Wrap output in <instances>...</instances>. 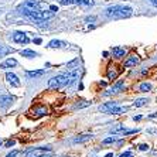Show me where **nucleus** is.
Here are the masks:
<instances>
[{"label": "nucleus", "instance_id": "nucleus-1", "mask_svg": "<svg viewBox=\"0 0 157 157\" xmlns=\"http://www.w3.org/2000/svg\"><path fill=\"white\" fill-rule=\"evenodd\" d=\"M45 7V3H43V2H37V0H27V2H24L23 4H20L18 6V13H21L23 16H26V17H29L33 11H37V10H41V9Z\"/></svg>", "mask_w": 157, "mask_h": 157}, {"label": "nucleus", "instance_id": "nucleus-2", "mask_svg": "<svg viewBox=\"0 0 157 157\" xmlns=\"http://www.w3.org/2000/svg\"><path fill=\"white\" fill-rule=\"evenodd\" d=\"M68 75H57V77H52L51 79L48 81V86L51 89H59V88H64L68 85Z\"/></svg>", "mask_w": 157, "mask_h": 157}, {"label": "nucleus", "instance_id": "nucleus-3", "mask_svg": "<svg viewBox=\"0 0 157 157\" xmlns=\"http://www.w3.org/2000/svg\"><path fill=\"white\" fill-rule=\"evenodd\" d=\"M51 151V147L47 146V147H37V149L30 150L29 153L26 154V157H38L41 154H45V153H50Z\"/></svg>", "mask_w": 157, "mask_h": 157}, {"label": "nucleus", "instance_id": "nucleus-4", "mask_svg": "<svg viewBox=\"0 0 157 157\" xmlns=\"http://www.w3.org/2000/svg\"><path fill=\"white\" fill-rule=\"evenodd\" d=\"M123 88H124V82H123V81H117V82H115V84L112 85V88H110L109 91L105 92V95L109 96V95H113V94H117V92H121Z\"/></svg>", "mask_w": 157, "mask_h": 157}, {"label": "nucleus", "instance_id": "nucleus-5", "mask_svg": "<svg viewBox=\"0 0 157 157\" xmlns=\"http://www.w3.org/2000/svg\"><path fill=\"white\" fill-rule=\"evenodd\" d=\"M13 40L18 44H27L30 41L29 37H27V34L21 33V31H16V33H13Z\"/></svg>", "mask_w": 157, "mask_h": 157}, {"label": "nucleus", "instance_id": "nucleus-6", "mask_svg": "<svg viewBox=\"0 0 157 157\" xmlns=\"http://www.w3.org/2000/svg\"><path fill=\"white\" fill-rule=\"evenodd\" d=\"M116 106H119V102H108V103H103V105L99 106V110L101 112H103V113H110L112 110L116 108Z\"/></svg>", "mask_w": 157, "mask_h": 157}, {"label": "nucleus", "instance_id": "nucleus-7", "mask_svg": "<svg viewBox=\"0 0 157 157\" xmlns=\"http://www.w3.org/2000/svg\"><path fill=\"white\" fill-rule=\"evenodd\" d=\"M13 102H14V98L11 95H2L0 96V108H3V109L9 108Z\"/></svg>", "mask_w": 157, "mask_h": 157}, {"label": "nucleus", "instance_id": "nucleus-8", "mask_svg": "<svg viewBox=\"0 0 157 157\" xmlns=\"http://www.w3.org/2000/svg\"><path fill=\"white\" fill-rule=\"evenodd\" d=\"M6 81H7L11 86H16V88L20 86V79H18L17 75H14L13 72H7V74H6Z\"/></svg>", "mask_w": 157, "mask_h": 157}, {"label": "nucleus", "instance_id": "nucleus-9", "mask_svg": "<svg viewBox=\"0 0 157 157\" xmlns=\"http://www.w3.org/2000/svg\"><path fill=\"white\" fill-rule=\"evenodd\" d=\"M132 13H133V10H132V7H123V6H121V9L117 10L116 16L115 17H130Z\"/></svg>", "mask_w": 157, "mask_h": 157}, {"label": "nucleus", "instance_id": "nucleus-10", "mask_svg": "<svg viewBox=\"0 0 157 157\" xmlns=\"http://www.w3.org/2000/svg\"><path fill=\"white\" fill-rule=\"evenodd\" d=\"M33 113H34V117H41L48 113V109L45 106H36L33 109Z\"/></svg>", "mask_w": 157, "mask_h": 157}, {"label": "nucleus", "instance_id": "nucleus-11", "mask_svg": "<svg viewBox=\"0 0 157 157\" xmlns=\"http://www.w3.org/2000/svg\"><path fill=\"white\" fill-rule=\"evenodd\" d=\"M17 65V61H16L14 58H7L4 62H2L0 64V68L2 70H7V68H13V67Z\"/></svg>", "mask_w": 157, "mask_h": 157}, {"label": "nucleus", "instance_id": "nucleus-12", "mask_svg": "<svg viewBox=\"0 0 157 157\" xmlns=\"http://www.w3.org/2000/svg\"><path fill=\"white\" fill-rule=\"evenodd\" d=\"M139 57H137V55H135V57H130V58L129 59H126V61H124V67H126V68H130V67H136L137 65V64H139Z\"/></svg>", "mask_w": 157, "mask_h": 157}, {"label": "nucleus", "instance_id": "nucleus-13", "mask_svg": "<svg viewBox=\"0 0 157 157\" xmlns=\"http://www.w3.org/2000/svg\"><path fill=\"white\" fill-rule=\"evenodd\" d=\"M65 47H67V43L59 40H52L48 43V48H65Z\"/></svg>", "mask_w": 157, "mask_h": 157}, {"label": "nucleus", "instance_id": "nucleus-14", "mask_svg": "<svg viewBox=\"0 0 157 157\" xmlns=\"http://www.w3.org/2000/svg\"><path fill=\"white\" fill-rule=\"evenodd\" d=\"M117 75H119V71L116 70V67L110 65L109 68H108V78L113 81V79H116L117 78Z\"/></svg>", "mask_w": 157, "mask_h": 157}, {"label": "nucleus", "instance_id": "nucleus-15", "mask_svg": "<svg viewBox=\"0 0 157 157\" xmlns=\"http://www.w3.org/2000/svg\"><path fill=\"white\" fill-rule=\"evenodd\" d=\"M112 54H113V57H116V58H122V57H124V54H126V50L121 48V47H115V48H112Z\"/></svg>", "mask_w": 157, "mask_h": 157}, {"label": "nucleus", "instance_id": "nucleus-16", "mask_svg": "<svg viewBox=\"0 0 157 157\" xmlns=\"http://www.w3.org/2000/svg\"><path fill=\"white\" fill-rule=\"evenodd\" d=\"M45 74V70H38V71H27V77L29 78H40Z\"/></svg>", "mask_w": 157, "mask_h": 157}, {"label": "nucleus", "instance_id": "nucleus-17", "mask_svg": "<svg viewBox=\"0 0 157 157\" xmlns=\"http://www.w3.org/2000/svg\"><path fill=\"white\" fill-rule=\"evenodd\" d=\"M89 139H92V135H81L78 136V137H75V139L72 140V143H84V142H88Z\"/></svg>", "mask_w": 157, "mask_h": 157}, {"label": "nucleus", "instance_id": "nucleus-18", "mask_svg": "<svg viewBox=\"0 0 157 157\" xmlns=\"http://www.w3.org/2000/svg\"><path fill=\"white\" fill-rule=\"evenodd\" d=\"M126 129H124V124L122 123H117L116 126H113V128L110 129V133H113V135H116V133H121L122 135V132H124Z\"/></svg>", "mask_w": 157, "mask_h": 157}, {"label": "nucleus", "instance_id": "nucleus-19", "mask_svg": "<svg viewBox=\"0 0 157 157\" xmlns=\"http://www.w3.org/2000/svg\"><path fill=\"white\" fill-rule=\"evenodd\" d=\"M119 9H121V6H113V7H109L108 10H106V16H108V17H115Z\"/></svg>", "mask_w": 157, "mask_h": 157}, {"label": "nucleus", "instance_id": "nucleus-20", "mask_svg": "<svg viewBox=\"0 0 157 157\" xmlns=\"http://www.w3.org/2000/svg\"><path fill=\"white\" fill-rule=\"evenodd\" d=\"M20 54L23 55V57H27V58H34V57H37V52L36 51H33V50H23Z\"/></svg>", "mask_w": 157, "mask_h": 157}, {"label": "nucleus", "instance_id": "nucleus-21", "mask_svg": "<svg viewBox=\"0 0 157 157\" xmlns=\"http://www.w3.org/2000/svg\"><path fill=\"white\" fill-rule=\"evenodd\" d=\"M126 110H128V108H126V106H116V108H115V109L112 110L109 115H122V113H124Z\"/></svg>", "mask_w": 157, "mask_h": 157}, {"label": "nucleus", "instance_id": "nucleus-22", "mask_svg": "<svg viewBox=\"0 0 157 157\" xmlns=\"http://www.w3.org/2000/svg\"><path fill=\"white\" fill-rule=\"evenodd\" d=\"M10 52H13V48L7 47V45H0V57H4Z\"/></svg>", "mask_w": 157, "mask_h": 157}, {"label": "nucleus", "instance_id": "nucleus-23", "mask_svg": "<svg viewBox=\"0 0 157 157\" xmlns=\"http://www.w3.org/2000/svg\"><path fill=\"white\" fill-rule=\"evenodd\" d=\"M151 91V85L149 82H143V84L139 85V92H149Z\"/></svg>", "mask_w": 157, "mask_h": 157}, {"label": "nucleus", "instance_id": "nucleus-24", "mask_svg": "<svg viewBox=\"0 0 157 157\" xmlns=\"http://www.w3.org/2000/svg\"><path fill=\"white\" fill-rule=\"evenodd\" d=\"M147 102H149V101H147L146 98H140V99H136L133 106H135V108H140V106H144Z\"/></svg>", "mask_w": 157, "mask_h": 157}, {"label": "nucleus", "instance_id": "nucleus-25", "mask_svg": "<svg viewBox=\"0 0 157 157\" xmlns=\"http://www.w3.org/2000/svg\"><path fill=\"white\" fill-rule=\"evenodd\" d=\"M116 142V137L115 136H110V137H106V139L102 140V144H110V143Z\"/></svg>", "mask_w": 157, "mask_h": 157}, {"label": "nucleus", "instance_id": "nucleus-26", "mask_svg": "<svg viewBox=\"0 0 157 157\" xmlns=\"http://www.w3.org/2000/svg\"><path fill=\"white\" fill-rule=\"evenodd\" d=\"M149 149H150V146H149V144H146V143L139 144V150H140V151H147Z\"/></svg>", "mask_w": 157, "mask_h": 157}, {"label": "nucleus", "instance_id": "nucleus-27", "mask_svg": "<svg viewBox=\"0 0 157 157\" xmlns=\"http://www.w3.org/2000/svg\"><path fill=\"white\" fill-rule=\"evenodd\" d=\"M95 20H96L95 16H88V17H85V21L86 23H94Z\"/></svg>", "mask_w": 157, "mask_h": 157}, {"label": "nucleus", "instance_id": "nucleus-28", "mask_svg": "<svg viewBox=\"0 0 157 157\" xmlns=\"http://www.w3.org/2000/svg\"><path fill=\"white\" fill-rule=\"evenodd\" d=\"M82 4H85V6H92V4H94V0H82Z\"/></svg>", "mask_w": 157, "mask_h": 157}, {"label": "nucleus", "instance_id": "nucleus-29", "mask_svg": "<svg viewBox=\"0 0 157 157\" xmlns=\"http://www.w3.org/2000/svg\"><path fill=\"white\" fill-rule=\"evenodd\" d=\"M119 157H133V154H132V151H124V153H122Z\"/></svg>", "mask_w": 157, "mask_h": 157}, {"label": "nucleus", "instance_id": "nucleus-30", "mask_svg": "<svg viewBox=\"0 0 157 157\" xmlns=\"http://www.w3.org/2000/svg\"><path fill=\"white\" fill-rule=\"evenodd\" d=\"M17 154H18L17 150H13V151H11V153H9L6 157H17Z\"/></svg>", "mask_w": 157, "mask_h": 157}, {"label": "nucleus", "instance_id": "nucleus-31", "mask_svg": "<svg viewBox=\"0 0 157 157\" xmlns=\"http://www.w3.org/2000/svg\"><path fill=\"white\" fill-rule=\"evenodd\" d=\"M14 140H7V142H6V144H4V146L6 147H11V146H14Z\"/></svg>", "mask_w": 157, "mask_h": 157}, {"label": "nucleus", "instance_id": "nucleus-32", "mask_svg": "<svg viewBox=\"0 0 157 157\" xmlns=\"http://www.w3.org/2000/svg\"><path fill=\"white\" fill-rule=\"evenodd\" d=\"M74 3V0H61V4H71Z\"/></svg>", "mask_w": 157, "mask_h": 157}, {"label": "nucleus", "instance_id": "nucleus-33", "mask_svg": "<svg viewBox=\"0 0 157 157\" xmlns=\"http://www.w3.org/2000/svg\"><path fill=\"white\" fill-rule=\"evenodd\" d=\"M88 105H89V102H85L84 101V103H78L77 108H84V106H88Z\"/></svg>", "mask_w": 157, "mask_h": 157}, {"label": "nucleus", "instance_id": "nucleus-34", "mask_svg": "<svg viewBox=\"0 0 157 157\" xmlns=\"http://www.w3.org/2000/svg\"><path fill=\"white\" fill-rule=\"evenodd\" d=\"M50 10L55 13V11H58V7H57V6H50Z\"/></svg>", "mask_w": 157, "mask_h": 157}, {"label": "nucleus", "instance_id": "nucleus-35", "mask_svg": "<svg viewBox=\"0 0 157 157\" xmlns=\"http://www.w3.org/2000/svg\"><path fill=\"white\" fill-rule=\"evenodd\" d=\"M38 157H52V154L51 153H45V154H41V156H38Z\"/></svg>", "mask_w": 157, "mask_h": 157}, {"label": "nucleus", "instance_id": "nucleus-36", "mask_svg": "<svg viewBox=\"0 0 157 157\" xmlns=\"http://www.w3.org/2000/svg\"><path fill=\"white\" fill-rule=\"evenodd\" d=\"M150 3L153 4L154 7H157V0H150Z\"/></svg>", "mask_w": 157, "mask_h": 157}, {"label": "nucleus", "instance_id": "nucleus-37", "mask_svg": "<svg viewBox=\"0 0 157 157\" xmlns=\"http://www.w3.org/2000/svg\"><path fill=\"white\" fill-rule=\"evenodd\" d=\"M140 119H142V116H140V115H139V116H133V121H140Z\"/></svg>", "mask_w": 157, "mask_h": 157}, {"label": "nucleus", "instance_id": "nucleus-38", "mask_svg": "<svg viewBox=\"0 0 157 157\" xmlns=\"http://www.w3.org/2000/svg\"><path fill=\"white\" fill-rule=\"evenodd\" d=\"M74 3L75 4H82V0H74Z\"/></svg>", "mask_w": 157, "mask_h": 157}, {"label": "nucleus", "instance_id": "nucleus-39", "mask_svg": "<svg viewBox=\"0 0 157 157\" xmlns=\"http://www.w3.org/2000/svg\"><path fill=\"white\" fill-rule=\"evenodd\" d=\"M34 43H36V44H40L41 43V38H36V40H34Z\"/></svg>", "mask_w": 157, "mask_h": 157}, {"label": "nucleus", "instance_id": "nucleus-40", "mask_svg": "<svg viewBox=\"0 0 157 157\" xmlns=\"http://www.w3.org/2000/svg\"><path fill=\"white\" fill-rule=\"evenodd\" d=\"M105 157H113V153H108Z\"/></svg>", "mask_w": 157, "mask_h": 157}, {"label": "nucleus", "instance_id": "nucleus-41", "mask_svg": "<svg viewBox=\"0 0 157 157\" xmlns=\"http://www.w3.org/2000/svg\"><path fill=\"white\" fill-rule=\"evenodd\" d=\"M0 146H2V140H0Z\"/></svg>", "mask_w": 157, "mask_h": 157}]
</instances>
